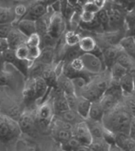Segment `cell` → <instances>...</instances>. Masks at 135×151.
I'll list each match as a JSON object with an SVG mask.
<instances>
[{
    "mask_svg": "<svg viewBox=\"0 0 135 151\" xmlns=\"http://www.w3.org/2000/svg\"><path fill=\"white\" fill-rule=\"evenodd\" d=\"M132 119L133 115L127 105L119 103L113 110L105 113L102 122L107 129L115 134H129Z\"/></svg>",
    "mask_w": 135,
    "mask_h": 151,
    "instance_id": "6da1fadb",
    "label": "cell"
},
{
    "mask_svg": "<svg viewBox=\"0 0 135 151\" xmlns=\"http://www.w3.org/2000/svg\"><path fill=\"white\" fill-rule=\"evenodd\" d=\"M22 130L18 121L0 113V141L7 142L18 138Z\"/></svg>",
    "mask_w": 135,
    "mask_h": 151,
    "instance_id": "7a4b0ae2",
    "label": "cell"
},
{
    "mask_svg": "<svg viewBox=\"0 0 135 151\" xmlns=\"http://www.w3.org/2000/svg\"><path fill=\"white\" fill-rule=\"evenodd\" d=\"M81 58L85 65V71L93 76L99 75L103 70V62L95 52H84Z\"/></svg>",
    "mask_w": 135,
    "mask_h": 151,
    "instance_id": "3957f363",
    "label": "cell"
},
{
    "mask_svg": "<svg viewBox=\"0 0 135 151\" xmlns=\"http://www.w3.org/2000/svg\"><path fill=\"white\" fill-rule=\"evenodd\" d=\"M54 104L51 101H45L41 103V106L38 108L36 112V120L37 123L41 127L46 128L48 127L54 117Z\"/></svg>",
    "mask_w": 135,
    "mask_h": 151,
    "instance_id": "277c9868",
    "label": "cell"
},
{
    "mask_svg": "<svg viewBox=\"0 0 135 151\" xmlns=\"http://www.w3.org/2000/svg\"><path fill=\"white\" fill-rule=\"evenodd\" d=\"M73 137L77 138L82 145L90 146L93 141V137L86 120L80 121L73 125Z\"/></svg>",
    "mask_w": 135,
    "mask_h": 151,
    "instance_id": "5b68a950",
    "label": "cell"
},
{
    "mask_svg": "<svg viewBox=\"0 0 135 151\" xmlns=\"http://www.w3.org/2000/svg\"><path fill=\"white\" fill-rule=\"evenodd\" d=\"M65 31V19L62 13L54 12L51 18V22L48 32L54 36L56 39H60L62 36H64Z\"/></svg>",
    "mask_w": 135,
    "mask_h": 151,
    "instance_id": "8992f818",
    "label": "cell"
},
{
    "mask_svg": "<svg viewBox=\"0 0 135 151\" xmlns=\"http://www.w3.org/2000/svg\"><path fill=\"white\" fill-rule=\"evenodd\" d=\"M49 6L50 5L48 1H46V0H40V1L34 3L32 6H29V9H28V12L25 15L24 19H29L36 21L48 12Z\"/></svg>",
    "mask_w": 135,
    "mask_h": 151,
    "instance_id": "52a82bcc",
    "label": "cell"
},
{
    "mask_svg": "<svg viewBox=\"0 0 135 151\" xmlns=\"http://www.w3.org/2000/svg\"><path fill=\"white\" fill-rule=\"evenodd\" d=\"M7 42L9 44V49L16 50L19 46L23 44H26V42L28 40V37L22 33L19 29L14 25V28L9 33V35L7 36Z\"/></svg>",
    "mask_w": 135,
    "mask_h": 151,
    "instance_id": "ba28073f",
    "label": "cell"
},
{
    "mask_svg": "<svg viewBox=\"0 0 135 151\" xmlns=\"http://www.w3.org/2000/svg\"><path fill=\"white\" fill-rule=\"evenodd\" d=\"M18 122L19 124L22 132L31 133L32 130L35 128V124L37 123L36 114L34 115L31 111H24L22 112Z\"/></svg>",
    "mask_w": 135,
    "mask_h": 151,
    "instance_id": "9c48e42d",
    "label": "cell"
},
{
    "mask_svg": "<svg viewBox=\"0 0 135 151\" xmlns=\"http://www.w3.org/2000/svg\"><path fill=\"white\" fill-rule=\"evenodd\" d=\"M19 31L25 34L27 37H29L31 35L37 33V28H36V21L29 19H20L16 23L14 24Z\"/></svg>",
    "mask_w": 135,
    "mask_h": 151,
    "instance_id": "30bf717a",
    "label": "cell"
},
{
    "mask_svg": "<svg viewBox=\"0 0 135 151\" xmlns=\"http://www.w3.org/2000/svg\"><path fill=\"white\" fill-rule=\"evenodd\" d=\"M122 51H123V49L121 48V45H119V46H113V45H112V46L107 48L102 52L105 65H110V67H111L117 62V59Z\"/></svg>",
    "mask_w": 135,
    "mask_h": 151,
    "instance_id": "8fae6325",
    "label": "cell"
},
{
    "mask_svg": "<svg viewBox=\"0 0 135 151\" xmlns=\"http://www.w3.org/2000/svg\"><path fill=\"white\" fill-rule=\"evenodd\" d=\"M116 144L121 147L126 151H135V140L131 137L130 134L117 133Z\"/></svg>",
    "mask_w": 135,
    "mask_h": 151,
    "instance_id": "7c38bea8",
    "label": "cell"
},
{
    "mask_svg": "<svg viewBox=\"0 0 135 151\" xmlns=\"http://www.w3.org/2000/svg\"><path fill=\"white\" fill-rule=\"evenodd\" d=\"M86 121L91 132L93 139H103L106 127L103 124L102 121H95L91 119H86Z\"/></svg>",
    "mask_w": 135,
    "mask_h": 151,
    "instance_id": "4fadbf2b",
    "label": "cell"
},
{
    "mask_svg": "<svg viewBox=\"0 0 135 151\" xmlns=\"http://www.w3.org/2000/svg\"><path fill=\"white\" fill-rule=\"evenodd\" d=\"M17 21L14 7L0 6V24H15Z\"/></svg>",
    "mask_w": 135,
    "mask_h": 151,
    "instance_id": "5bb4252c",
    "label": "cell"
},
{
    "mask_svg": "<svg viewBox=\"0 0 135 151\" xmlns=\"http://www.w3.org/2000/svg\"><path fill=\"white\" fill-rule=\"evenodd\" d=\"M91 104H92L91 101H89L82 96H78L76 111L83 120H86L88 118L90 108H91Z\"/></svg>",
    "mask_w": 135,
    "mask_h": 151,
    "instance_id": "9a60e30c",
    "label": "cell"
},
{
    "mask_svg": "<svg viewBox=\"0 0 135 151\" xmlns=\"http://www.w3.org/2000/svg\"><path fill=\"white\" fill-rule=\"evenodd\" d=\"M52 104H54V111L57 113V114H60V113L70 110L68 101H67L66 97L62 90H60L59 93L56 95L54 101H52Z\"/></svg>",
    "mask_w": 135,
    "mask_h": 151,
    "instance_id": "2e32d148",
    "label": "cell"
},
{
    "mask_svg": "<svg viewBox=\"0 0 135 151\" xmlns=\"http://www.w3.org/2000/svg\"><path fill=\"white\" fill-rule=\"evenodd\" d=\"M34 88H35V93H36V99L37 101L42 100V98L45 97L47 94L48 90L51 88L47 82L42 77L34 78Z\"/></svg>",
    "mask_w": 135,
    "mask_h": 151,
    "instance_id": "e0dca14e",
    "label": "cell"
},
{
    "mask_svg": "<svg viewBox=\"0 0 135 151\" xmlns=\"http://www.w3.org/2000/svg\"><path fill=\"white\" fill-rule=\"evenodd\" d=\"M119 85H121L123 94H131L135 90L133 75L129 72L124 75L119 80Z\"/></svg>",
    "mask_w": 135,
    "mask_h": 151,
    "instance_id": "ac0fdd59",
    "label": "cell"
},
{
    "mask_svg": "<svg viewBox=\"0 0 135 151\" xmlns=\"http://www.w3.org/2000/svg\"><path fill=\"white\" fill-rule=\"evenodd\" d=\"M105 115V111L99 101H92L91 108L89 111V116L87 119H91L95 121H102Z\"/></svg>",
    "mask_w": 135,
    "mask_h": 151,
    "instance_id": "d6986e66",
    "label": "cell"
},
{
    "mask_svg": "<svg viewBox=\"0 0 135 151\" xmlns=\"http://www.w3.org/2000/svg\"><path fill=\"white\" fill-rule=\"evenodd\" d=\"M23 99L26 104H31L37 101L36 93L34 88V78H31V81L28 82L24 90H23Z\"/></svg>",
    "mask_w": 135,
    "mask_h": 151,
    "instance_id": "ffe728a7",
    "label": "cell"
},
{
    "mask_svg": "<svg viewBox=\"0 0 135 151\" xmlns=\"http://www.w3.org/2000/svg\"><path fill=\"white\" fill-rule=\"evenodd\" d=\"M119 45L121 46L124 52H126L130 56L135 60V39L134 37L127 36L119 42Z\"/></svg>",
    "mask_w": 135,
    "mask_h": 151,
    "instance_id": "44dd1931",
    "label": "cell"
},
{
    "mask_svg": "<svg viewBox=\"0 0 135 151\" xmlns=\"http://www.w3.org/2000/svg\"><path fill=\"white\" fill-rule=\"evenodd\" d=\"M109 14V19H110V25H117L122 22L123 19V14L122 9L115 4L114 6H109L107 9Z\"/></svg>",
    "mask_w": 135,
    "mask_h": 151,
    "instance_id": "7402d4cb",
    "label": "cell"
},
{
    "mask_svg": "<svg viewBox=\"0 0 135 151\" xmlns=\"http://www.w3.org/2000/svg\"><path fill=\"white\" fill-rule=\"evenodd\" d=\"M78 45L84 52H93L96 48V42L95 39L90 36L82 37Z\"/></svg>",
    "mask_w": 135,
    "mask_h": 151,
    "instance_id": "603a6c76",
    "label": "cell"
},
{
    "mask_svg": "<svg viewBox=\"0 0 135 151\" xmlns=\"http://www.w3.org/2000/svg\"><path fill=\"white\" fill-rule=\"evenodd\" d=\"M54 57H55V52H54V47H43L41 49V52L40 57L37 60L43 63V64L51 65Z\"/></svg>",
    "mask_w": 135,
    "mask_h": 151,
    "instance_id": "cb8c5ba5",
    "label": "cell"
},
{
    "mask_svg": "<svg viewBox=\"0 0 135 151\" xmlns=\"http://www.w3.org/2000/svg\"><path fill=\"white\" fill-rule=\"evenodd\" d=\"M129 71L127 70L123 65H121V64H119L118 62H116L113 65L110 67V75H111V79L115 80V81H119L121 80V78L123 77L124 75H126Z\"/></svg>",
    "mask_w": 135,
    "mask_h": 151,
    "instance_id": "d4e9b609",
    "label": "cell"
},
{
    "mask_svg": "<svg viewBox=\"0 0 135 151\" xmlns=\"http://www.w3.org/2000/svg\"><path fill=\"white\" fill-rule=\"evenodd\" d=\"M64 37L67 46H76V45L79 44L80 40L82 38L79 33H77L76 31H72V29L67 31L64 33Z\"/></svg>",
    "mask_w": 135,
    "mask_h": 151,
    "instance_id": "484cf974",
    "label": "cell"
},
{
    "mask_svg": "<svg viewBox=\"0 0 135 151\" xmlns=\"http://www.w3.org/2000/svg\"><path fill=\"white\" fill-rule=\"evenodd\" d=\"M60 116V119H62L64 122H67L71 124H76V123L80 122V121H77V116H79V114L76 112V111L74 110H68L64 112H62L58 114Z\"/></svg>",
    "mask_w": 135,
    "mask_h": 151,
    "instance_id": "4316f807",
    "label": "cell"
},
{
    "mask_svg": "<svg viewBox=\"0 0 135 151\" xmlns=\"http://www.w3.org/2000/svg\"><path fill=\"white\" fill-rule=\"evenodd\" d=\"M60 144H61V148L63 151H74L79 146L82 145L80 141L74 137H72L69 140L60 143Z\"/></svg>",
    "mask_w": 135,
    "mask_h": 151,
    "instance_id": "83f0119b",
    "label": "cell"
},
{
    "mask_svg": "<svg viewBox=\"0 0 135 151\" xmlns=\"http://www.w3.org/2000/svg\"><path fill=\"white\" fill-rule=\"evenodd\" d=\"M109 145L104 139H93L90 144V151H108Z\"/></svg>",
    "mask_w": 135,
    "mask_h": 151,
    "instance_id": "f1b7e54d",
    "label": "cell"
},
{
    "mask_svg": "<svg viewBox=\"0 0 135 151\" xmlns=\"http://www.w3.org/2000/svg\"><path fill=\"white\" fill-rule=\"evenodd\" d=\"M96 18L100 22V24L103 28L110 26V19H109V14L106 6L104 9H101L99 12L96 13Z\"/></svg>",
    "mask_w": 135,
    "mask_h": 151,
    "instance_id": "f546056e",
    "label": "cell"
},
{
    "mask_svg": "<svg viewBox=\"0 0 135 151\" xmlns=\"http://www.w3.org/2000/svg\"><path fill=\"white\" fill-rule=\"evenodd\" d=\"M114 3L127 12L135 9V0H114Z\"/></svg>",
    "mask_w": 135,
    "mask_h": 151,
    "instance_id": "4dcf8cb0",
    "label": "cell"
},
{
    "mask_svg": "<svg viewBox=\"0 0 135 151\" xmlns=\"http://www.w3.org/2000/svg\"><path fill=\"white\" fill-rule=\"evenodd\" d=\"M41 37L38 33H34L28 37V40L26 42V45L29 47H41Z\"/></svg>",
    "mask_w": 135,
    "mask_h": 151,
    "instance_id": "1f68e13d",
    "label": "cell"
},
{
    "mask_svg": "<svg viewBox=\"0 0 135 151\" xmlns=\"http://www.w3.org/2000/svg\"><path fill=\"white\" fill-rule=\"evenodd\" d=\"M96 14L83 10L81 13V24H89L96 19Z\"/></svg>",
    "mask_w": 135,
    "mask_h": 151,
    "instance_id": "d6a6232c",
    "label": "cell"
},
{
    "mask_svg": "<svg viewBox=\"0 0 135 151\" xmlns=\"http://www.w3.org/2000/svg\"><path fill=\"white\" fill-rule=\"evenodd\" d=\"M6 114L7 116L11 117L14 120L19 121V117L22 114V112H21V111H20V109H19V106H17V105H14V106H11V107H9V109L6 110Z\"/></svg>",
    "mask_w": 135,
    "mask_h": 151,
    "instance_id": "836d02e7",
    "label": "cell"
},
{
    "mask_svg": "<svg viewBox=\"0 0 135 151\" xmlns=\"http://www.w3.org/2000/svg\"><path fill=\"white\" fill-rule=\"evenodd\" d=\"M16 55L20 60H28L29 58V47L26 44H23L15 50Z\"/></svg>",
    "mask_w": 135,
    "mask_h": 151,
    "instance_id": "e575fe53",
    "label": "cell"
},
{
    "mask_svg": "<svg viewBox=\"0 0 135 151\" xmlns=\"http://www.w3.org/2000/svg\"><path fill=\"white\" fill-rule=\"evenodd\" d=\"M70 65L72 66V68L74 70H76L77 72H86L85 71V65L83 59L80 57H77L76 59H74L73 61L70 62Z\"/></svg>",
    "mask_w": 135,
    "mask_h": 151,
    "instance_id": "d590c367",
    "label": "cell"
},
{
    "mask_svg": "<svg viewBox=\"0 0 135 151\" xmlns=\"http://www.w3.org/2000/svg\"><path fill=\"white\" fill-rule=\"evenodd\" d=\"M14 11H15V14H16V17H17L18 20H19V19L25 17V15L28 12V7L23 4H19L14 6Z\"/></svg>",
    "mask_w": 135,
    "mask_h": 151,
    "instance_id": "8d00e7d4",
    "label": "cell"
},
{
    "mask_svg": "<svg viewBox=\"0 0 135 151\" xmlns=\"http://www.w3.org/2000/svg\"><path fill=\"white\" fill-rule=\"evenodd\" d=\"M41 47H29V58L28 60L31 62H34L41 55Z\"/></svg>",
    "mask_w": 135,
    "mask_h": 151,
    "instance_id": "74e56055",
    "label": "cell"
},
{
    "mask_svg": "<svg viewBox=\"0 0 135 151\" xmlns=\"http://www.w3.org/2000/svg\"><path fill=\"white\" fill-rule=\"evenodd\" d=\"M103 139L106 141L109 145L116 144V134L106 128V130H105V133H104Z\"/></svg>",
    "mask_w": 135,
    "mask_h": 151,
    "instance_id": "f35d334b",
    "label": "cell"
},
{
    "mask_svg": "<svg viewBox=\"0 0 135 151\" xmlns=\"http://www.w3.org/2000/svg\"><path fill=\"white\" fill-rule=\"evenodd\" d=\"M14 28V24H0V37L7 38Z\"/></svg>",
    "mask_w": 135,
    "mask_h": 151,
    "instance_id": "ab89813d",
    "label": "cell"
},
{
    "mask_svg": "<svg viewBox=\"0 0 135 151\" xmlns=\"http://www.w3.org/2000/svg\"><path fill=\"white\" fill-rule=\"evenodd\" d=\"M83 10L96 14L97 12H99V11L100 10V9H99V7L97 6L94 2H92L91 0H90V1H88L86 5H84V6H83Z\"/></svg>",
    "mask_w": 135,
    "mask_h": 151,
    "instance_id": "60d3db41",
    "label": "cell"
},
{
    "mask_svg": "<svg viewBox=\"0 0 135 151\" xmlns=\"http://www.w3.org/2000/svg\"><path fill=\"white\" fill-rule=\"evenodd\" d=\"M11 81L10 76L4 72V69L0 71V86H5V85H9Z\"/></svg>",
    "mask_w": 135,
    "mask_h": 151,
    "instance_id": "b9f144b4",
    "label": "cell"
},
{
    "mask_svg": "<svg viewBox=\"0 0 135 151\" xmlns=\"http://www.w3.org/2000/svg\"><path fill=\"white\" fill-rule=\"evenodd\" d=\"M9 49V44L7 42L6 38H1L0 37V52H4L5 51Z\"/></svg>",
    "mask_w": 135,
    "mask_h": 151,
    "instance_id": "7bdbcfd3",
    "label": "cell"
},
{
    "mask_svg": "<svg viewBox=\"0 0 135 151\" xmlns=\"http://www.w3.org/2000/svg\"><path fill=\"white\" fill-rule=\"evenodd\" d=\"M92 2H94L99 9H104L107 5V0H91Z\"/></svg>",
    "mask_w": 135,
    "mask_h": 151,
    "instance_id": "ee69618b",
    "label": "cell"
},
{
    "mask_svg": "<svg viewBox=\"0 0 135 151\" xmlns=\"http://www.w3.org/2000/svg\"><path fill=\"white\" fill-rule=\"evenodd\" d=\"M108 151H126V150L123 149L121 147H119L117 144H112V145H109Z\"/></svg>",
    "mask_w": 135,
    "mask_h": 151,
    "instance_id": "f6af8a7d",
    "label": "cell"
},
{
    "mask_svg": "<svg viewBox=\"0 0 135 151\" xmlns=\"http://www.w3.org/2000/svg\"><path fill=\"white\" fill-rule=\"evenodd\" d=\"M6 61H5V58H4V55L3 52H0V71H2L5 67V65H6Z\"/></svg>",
    "mask_w": 135,
    "mask_h": 151,
    "instance_id": "bcb514c9",
    "label": "cell"
},
{
    "mask_svg": "<svg viewBox=\"0 0 135 151\" xmlns=\"http://www.w3.org/2000/svg\"><path fill=\"white\" fill-rule=\"evenodd\" d=\"M74 151H90V148H89V146L81 145V146H79Z\"/></svg>",
    "mask_w": 135,
    "mask_h": 151,
    "instance_id": "7dc6e473",
    "label": "cell"
},
{
    "mask_svg": "<svg viewBox=\"0 0 135 151\" xmlns=\"http://www.w3.org/2000/svg\"><path fill=\"white\" fill-rule=\"evenodd\" d=\"M128 36L135 37V22L132 24V26L131 28H129V34H128Z\"/></svg>",
    "mask_w": 135,
    "mask_h": 151,
    "instance_id": "c3c4849f",
    "label": "cell"
},
{
    "mask_svg": "<svg viewBox=\"0 0 135 151\" xmlns=\"http://www.w3.org/2000/svg\"><path fill=\"white\" fill-rule=\"evenodd\" d=\"M88 1H90V0H78V6L83 7L84 5H86Z\"/></svg>",
    "mask_w": 135,
    "mask_h": 151,
    "instance_id": "681fc988",
    "label": "cell"
},
{
    "mask_svg": "<svg viewBox=\"0 0 135 151\" xmlns=\"http://www.w3.org/2000/svg\"><path fill=\"white\" fill-rule=\"evenodd\" d=\"M46 1H48V3H49V5H51L52 2H54L55 0H46Z\"/></svg>",
    "mask_w": 135,
    "mask_h": 151,
    "instance_id": "f907efd6",
    "label": "cell"
},
{
    "mask_svg": "<svg viewBox=\"0 0 135 151\" xmlns=\"http://www.w3.org/2000/svg\"><path fill=\"white\" fill-rule=\"evenodd\" d=\"M16 1H24V0H16Z\"/></svg>",
    "mask_w": 135,
    "mask_h": 151,
    "instance_id": "816d5d0a",
    "label": "cell"
},
{
    "mask_svg": "<svg viewBox=\"0 0 135 151\" xmlns=\"http://www.w3.org/2000/svg\"><path fill=\"white\" fill-rule=\"evenodd\" d=\"M0 108H1V102H0Z\"/></svg>",
    "mask_w": 135,
    "mask_h": 151,
    "instance_id": "f5cc1de1",
    "label": "cell"
},
{
    "mask_svg": "<svg viewBox=\"0 0 135 151\" xmlns=\"http://www.w3.org/2000/svg\"><path fill=\"white\" fill-rule=\"evenodd\" d=\"M134 39H135V37H134Z\"/></svg>",
    "mask_w": 135,
    "mask_h": 151,
    "instance_id": "db71d44e",
    "label": "cell"
}]
</instances>
